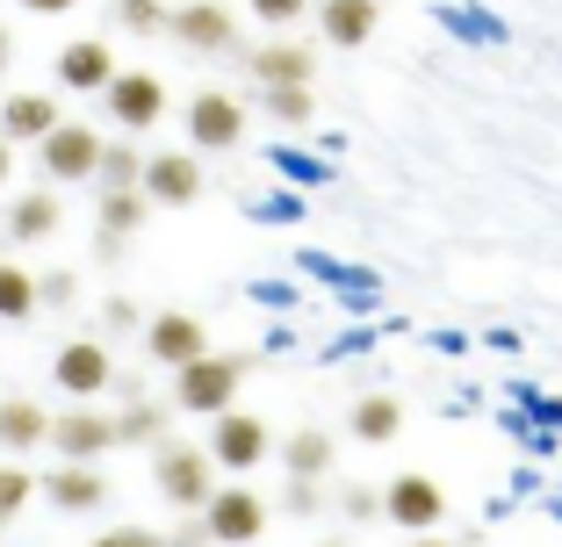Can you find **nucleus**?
Masks as SVG:
<instances>
[{
    "instance_id": "423d86ee",
    "label": "nucleus",
    "mask_w": 562,
    "mask_h": 547,
    "mask_svg": "<svg viewBox=\"0 0 562 547\" xmlns=\"http://www.w3.org/2000/svg\"><path fill=\"white\" fill-rule=\"evenodd\" d=\"M267 447H274L267 418H252V411H216V425H210V461H216V468L246 476V468L267 461Z\"/></svg>"
},
{
    "instance_id": "c756f323",
    "label": "nucleus",
    "mask_w": 562,
    "mask_h": 547,
    "mask_svg": "<svg viewBox=\"0 0 562 547\" xmlns=\"http://www.w3.org/2000/svg\"><path fill=\"white\" fill-rule=\"evenodd\" d=\"M246 8L260 22H274V30H281V22H303V15H311V0H246Z\"/></svg>"
},
{
    "instance_id": "9d476101",
    "label": "nucleus",
    "mask_w": 562,
    "mask_h": 547,
    "mask_svg": "<svg viewBox=\"0 0 562 547\" xmlns=\"http://www.w3.org/2000/svg\"><path fill=\"white\" fill-rule=\"evenodd\" d=\"M44 440L66 454V461H101V454L116 447V418H109V411H87V403H72L66 418H50Z\"/></svg>"
},
{
    "instance_id": "6ab92c4d",
    "label": "nucleus",
    "mask_w": 562,
    "mask_h": 547,
    "mask_svg": "<svg viewBox=\"0 0 562 547\" xmlns=\"http://www.w3.org/2000/svg\"><path fill=\"white\" fill-rule=\"evenodd\" d=\"M58 123H66V116H58V101H50V94H8V109H0V137H30V145L50 137Z\"/></svg>"
},
{
    "instance_id": "bb28decb",
    "label": "nucleus",
    "mask_w": 562,
    "mask_h": 547,
    "mask_svg": "<svg viewBox=\"0 0 562 547\" xmlns=\"http://www.w3.org/2000/svg\"><path fill=\"white\" fill-rule=\"evenodd\" d=\"M36 310V274H22L15 260H0V317L15 324V317Z\"/></svg>"
},
{
    "instance_id": "c9c22d12",
    "label": "nucleus",
    "mask_w": 562,
    "mask_h": 547,
    "mask_svg": "<svg viewBox=\"0 0 562 547\" xmlns=\"http://www.w3.org/2000/svg\"><path fill=\"white\" fill-rule=\"evenodd\" d=\"M8 173H15V145H8V137H0V181H8Z\"/></svg>"
},
{
    "instance_id": "9b49d317",
    "label": "nucleus",
    "mask_w": 562,
    "mask_h": 547,
    "mask_svg": "<svg viewBox=\"0 0 562 547\" xmlns=\"http://www.w3.org/2000/svg\"><path fill=\"white\" fill-rule=\"evenodd\" d=\"M382 512H390V526H404V533H432L447 518V498H440L432 476H397L390 490H382Z\"/></svg>"
},
{
    "instance_id": "72a5a7b5",
    "label": "nucleus",
    "mask_w": 562,
    "mask_h": 547,
    "mask_svg": "<svg viewBox=\"0 0 562 547\" xmlns=\"http://www.w3.org/2000/svg\"><path fill=\"white\" fill-rule=\"evenodd\" d=\"M339 504H347V512H353V518H368V512H382V498H375V490H339Z\"/></svg>"
},
{
    "instance_id": "1a4fd4ad",
    "label": "nucleus",
    "mask_w": 562,
    "mask_h": 547,
    "mask_svg": "<svg viewBox=\"0 0 562 547\" xmlns=\"http://www.w3.org/2000/svg\"><path fill=\"white\" fill-rule=\"evenodd\" d=\"M137 187H145V202L188 209V202L202 195V159H195V151H151L145 173H137Z\"/></svg>"
},
{
    "instance_id": "a211bd4d",
    "label": "nucleus",
    "mask_w": 562,
    "mask_h": 547,
    "mask_svg": "<svg viewBox=\"0 0 562 547\" xmlns=\"http://www.w3.org/2000/svg\"><path fill=\"white\" fill-rule=\"evenodd\" d=\"M145 187H101V260H116V246L145 224Z\"/></svg>"
},
{
    "instance_id": "5701e85b",
    "label": "nucleus",
    "mask_w": 562,
    "mask_h": 547,
    "mask_svg": "<svg viewBox=\"0 0 562 547\" xmlns=\"http://www.w3.org/2000/svg\"><path fill=\"white\" fill-rule=\"evenodd\" d=\"M397 432H404V403L397 397H361L353 403V440L382 447V440H397Z\"/></svg>"
},
{
    "instance_id": "4c0bfd02",
    "label": "nucleus",
    "mask_w": 562,
    "mask_h": 547,
    "mask_svg": "<svg viewBox=\"0 0 562 547\" xmlns=\"http://www.w3.org/2000/svg\"><path fill=\"white\" fill-rule=\"evenodd\" d=\"M412 547H447V540H412Z\"/></svg>"
},
{
    "instance_id": "0eeeda50",
    "label": "nucleus",
    "mask_w": 562,
    "mask_h": 547,
    "mask_svg": "<svg viewBox=\"0 0 562 547\" xmlns=\"http://www.w3.org/2000/svg\"><path fill=\"white\" fill-rule=\"evenodd\" d=\"M202 533H210L216 547H252L267 533V504L252 498V490H210V504H202Z\"/></svg>"
},
{
    "instance_id": "2eb2a0df",
    "label": "nucleus",
    "mask_w": 562,
    "mask_h": 547,
    "mask_svg": "<svg viewBox=\"0 0 562 547\" xmlns=\"http://www.w3.org/2000/svg\"><path fill=\"white\" fill-rule=\"evenodd\" d=\"M252 80L260 87H311L317 80V50L289 44V36H267V44L252 50Z\"/></svg>"
},
{
    "instance_id": "4be33fe9",
    "label": "nucleus",
    "mask_w": 562,
    "mask_h": 547,
    "mask_svg": "<svg viewBox=\"0 0 562 547\" xmlns=\"http://www.w3.org/2000/svg\"><path fill=\"white\" fill-rule=\"evenodd\" d=\"M58 195H44V187H36V195H15V209H8V238H22V246H36V238H50L58 231Z\"/></svg>"
},
{
    "instance_id": "dca6fc26",
    "label": "nucleus",
    "mask_w": 562,
    "mask_h": 547,
    "mask_svg": "<svg viewBox=\"0 0 562 547\" xmlns=\"http://www.w3.org/2000/svg\"><path fill=\"white\" fill-rule=\"evenodd\" d=\"M375 22H382V0H325L317 8V30H325L331 50H361L375 36Z\"/></svg>"
},
{
    "instance_id": "f257e3e1",
    "label": "nucleus",
    "mask_w": 562,
    "mask_h": 547,
    "mask_svg": "<svg viewBox=\"0 0 562 547\" xmlns=\"http://www.w3.org/2000/svg\"><path fill=\"white\" fill-rule=\"evenodd\" d=\"M238 381H246V361H232V353H195L188 367H173V403L195 418H216L232 411Z\"/></svg>"
},
{
    "instance_id": "58836bf2",
    "label": "nucleus",
    "mask_w": 562,
    "mask_h": 547,
    "mask_svg": "<svg viewBox=\"0 0 562 547\" xmlns=\"http://www.w3.org/2000/svg\"><path fill=\"white\" fill-rule=\"evenodd\" d=\"M317 547H339V540H317Z\"/></svg>"
},
{
    "instance_id": "412c9836",
    "label": "nucleus",
    "mask_w": 562,
    "mask_h": 547,
    "mask_svg": "<svg viewBox=\"0 0 562 547\" xmlns=\"http://www.w3.org/2000/svg\"><path fill=\"white\" fill-rule=\"evenodd\" d=\"M44 432H50L44 403H30V397H8V403H0V447H8V454L44 447Z\"/></svg>"
},
{
    "instance_id": "cd10ccee",
    "label": "nucleus",
    "mask_w": 562,
    "mask_h": 547,
    "mask_svg": "<svg viewBox=\"0 0 562 547\" xmlns=\"http://www.w3.org/2000/svg\"><path fill=\"white\" fill-rule=\"evenodd\" d=\"M116 22L131 36H159L166 30V0H116Z\"/></svg>"
},
{
    "instance_id": "7c9ffc66",
    "label": "nucleus",
    "mask_w": 562,
    "mask_h": 547,
    "mask_svg": "<svg viewBox=\"0 0 562 547\" xmlns=\"http://www.w3.org/2000/svg\"><path fill=\"white\" fill-rule=\"evenodd\" d=\"M101 324H109V332H137V303L109 296V303H101Z\"/></svg>"
},
{
    "instance_id": "393cba45",
    "label": "nucleus",
    "mask_w": 562,
    "mask_h": 547,
    "mask_svg": "<svg viewBox=\"0 0 562 547\" xmlns=\"http://www.w3.org/2000/svg\"><path fill=\"white\" fill-rule=\"evenodd\" d=\"M159 403H145V397H131L116 411V447H159Z\"/></svg>"
},
{
    "instance_id": "2f4dec72",
    "label": "nucleus",
    "mask_w": 562,
    "mask_h": 547,
    "mask_svg": "<svg viewBox=\"0 0 562 547\" xmlns=\"http://www.w3.org/2000/svg\"><path fill=\"white\" fill-rule=\"evenodd\" d=\"M87 547H159L145 526H116V533H101V540H87Z\"/></svg>"
},
{
    "instance_id": "c85d7f7f",
    "label": "nucleus",
    "mask_w": 562,
    "mask_h": 547,
    "mask_svg": "<svg viewBox=\"0 0 562 547\" xmlns=\"http://www.w3.org/2000/svg\"><path fill=\"white\" fill-rule=\"evenodd\" d=\"M30 490H36V482L22 476L15 461H0V526H8V518H15L22 504H30Z\"/></svg>"
},
{
    "instance_id": "39448f33",
    "label": "nucleus",
    "mask_w": 562,
    "mask_h": 547,
    "mask_svg": "<svg viewBox=\"0 0 562 547\" xmlns=\"http://www.w3.org/2000/svg\"><path fill=\"white\" fill-rule=\"evenodd\" d=\"M101 101H109V123H116V130H159L166 80H159V72H123L116 66V80L101 87Z\"/></svg>"
},
{
    "instance_id": "6e6552de",
    "label": "nucleus",
    "mask_w": 562,
    "mask_h": 547,
    "mask_svg": "<svg viewBox=\"0 0 562 547\" xmlns=\"http://www.w3.org/2000/svg\"><path fill=\"white\" fill-rule=\"evenodd\" d=\"M188 137H195L202 151H232L238 137H246V101H238V94H216V87H202V94L188 101Z\"/></svg>"
},
{
    "instance_id": "4468645a",
    "label": "nucleus",
    "mask_w": 562,
    "mask_h": 547,
    "mask_svg": "<svg viewBox=\"0 0 562 547\" xmlns=\"http://www.w3.org/2000/svg\"><path fill=\"white\" fill-rule=\"evenodd\" d=\"M109 80H116V50L101 44V36H72V44L58 50V87H72V94H101Z\"/></svg>"
},
{
    "instance_id": "f8f14e48",
    "label": "nucleus",
    "mask_w": 562,
    "mask_h": 547,
    "mask_svg": "<svg viewBox=\"0 0 562 547\" xmlns=\"http://www.w3.org/2000/svg\"><path fill=\"white\" fill-rule=\"evenodd\" d=\"M145 353L159 367H188L195 353H210V332H202V317L195 310H159L145 324Z\"/></svg>"
},
{
    "instance_id": "a878e982",
    "label": "nucleus",
    "mask_w": 562,
    "mask_h": 547,
    "mask_svg": "<svg viewBox=\"0 0 562 547\" xmlns=\"http://www.w3.org/2000/svg\"><path fill=\"white\" fill-rule=\"evenodd\" d=\"M260 101H267V116L289 123V130L317 116V94H311V87H260Z\"/></svg>"
},
{
    "instance_id": "f704fd0d",
    "label": "nucleus",
    "mask_w": 562,
    "mask_h": 547,
    "mask_svg": "<svg viewBox=\"0 0 562 547\" xmlns=\"http://www.w3.org/2000/svg\"><path fill=\"white\" fill-rule=\"evenodd\" d=\"M22 8H30V15H72L80 0H22Z\"/></svg>"
},
{
    "instance_id": "ddd939ff",
    "label": "nucleus",
    "mask_w": 562,
    "mask_h": 547,
    "mask_svg": "<svg viewBox=\"0 0 562 547\" xmlns=\"http://www.w3.org/2000/svg\"><path fill=\"white\" fill-rule=\"evenodd\" d=\"M50 375H58V389H66V397H101V389H109V381H116V361H109V346H101V339H72V346H58V367H50Z\"/></svg>"
},
{
    "instance_id": "b1692460",
    "label": "nucleus",
    "mask_w": 562,
    "mask_h": 547,
    "mask_svg": "<svg viewBox=\"0 0 562 547\" xmlns=\"http://www.w3.org/2000/svg\"><path fill=\"white\" fill-rule=\"evenodd\" d=\"M137 173H145V151H137L131 137H101V167H94V181H101V187H137Z\"/></svg>"
},
{
    "instance_id": "473e14b6",
    "label": "nucleus",
    "mask_w": 562,
    "mask_h": 547,
    "mask_svg": "<svg viewBox=\"0 0 562 547\" xmlns=\"http://www.w3.org/2000/svg\"><path fill=\"white\" fill-rule=\"evenodd\" d=\"M36 303H72V274H44V288H36Z\"/></svg>"
},
{
    "instance_id": "e433bc0d",
    "label": "nucleus",
    "mask_w": 562,
    "mask_h": 547,
    "mask_svg": "<svg viewBox=\"0 0 562 547\" xmlns=\"http://www.w3.org/2000/svg\"><path fill=\"white\" fill-rule=\"evenodd\" d=\"M8 50H15V44H8V30H0V72H8Z\"/></svg>"
},
{
    "instance_id": "f3484780",
    "label": "nucleus",
    "mask_w": 562,
    "mask_h": 547,
    "mask_svg": "<svg viewBox=\"0 0 562 547\" xmlns=\"http://www.w3.org/2000/svg\"><path fill=\"white\" fill-rule=\"evenodd\" d=\"M44 498L58 504V512H101L109 482H101V468H94V461H66L58 476H44Z\"/></svg>"
},
{
    "instance_id": "f03ea898",
    "label": "nucleus",
    "mask_w": 562,
    "mask_h": 547,
    "mask_svg": "<svg viewBox=\"0 0 562 547\" xmlns=\"http://www.w3.org/2000/svg\"><path fill=\"white\" fill-rule=\"evenodd\" d=\"M216 461L210 447H181V440H159V454H151V482H159V498L166 504H181V512H202L216 490Z\"/></svg>"
},
{
    "instance_id": "aec40b11",
    "label": "nucleus",
    "mask_w": 562,
    "mask_h": 547,
    "mask_svg": "<svg viewBox=\"0 0 562 547\" xmlns=\"http://www.w3.org/2000/svg\"><path fill=\"white\" fill-rule=\"evenodd\" d=\"M281 468L296 482H325L331 476V432H317V425L289 432V440H281Z\"/></svg>"
},
{
    "instance_id": "20e7f679",
    "label": "nucleus",
    "mask_w": 562,
    "mask_h": 547,
    "mask_svg": "<svg viewBox=\"0 0 562 547\" xmlns=\"http://www.w3.org/2000/svg\"><path fill=\"white\" fill-rule=\"evenodd\" d=\"M94 167H101V130L94 123H58L50 137H36V173H44V181L80 187V181H94Z\"/></svg>"
},
{
    "instance_id": "7ed1b4c3",
    "label": "nucleus",
    "mask_w": 562,
    "mask_h": 547,
    "mask_svg": "<svg viewBox=\"0 0 562 547\" xmlns=\"http://www.w3.org/2000/svg\"><path fill=\"white\" fill-rule=\"evenodd\" d=\"M166 36L195 58H232L246 36H238V15L224 0H188V8H166Z\"/></svg>"
}]
</instances>
